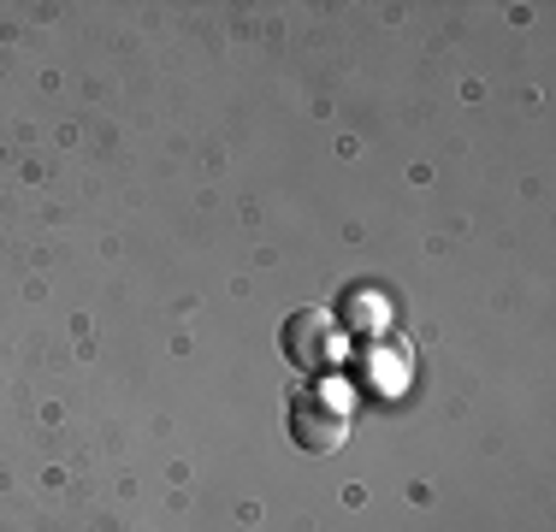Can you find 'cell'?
<instances>
[{"instance_id":"cell-1","label":"cell","mask_w":556,"mask_h":532,"mask_svg":"<svg viewBox=\"0 0 556 532\" xmlns=\"http://www.w3.org/2000/svg\"><path fill=\"white\" fill-rule=\"evenodd\" d=\"M285 426H290V438H296L302 449L332 456V449H343V438H350V408L332 403V384H308V391L290 396Z\"/></svg>"},{"instance_id":"cell-2","label":"cell","mask_w":556,"mask_h":532,"mask_svg":"<svg viewBox=\"0 0 556 532\" xmlns=\"http://www.w3.org/2000/svg\"><path fill=\"white\" fill-rule=\"evenodd\" d=\"M278 343H285L290 367L326 372V367H338V355H343V326H338V314H326V308H296L285 319V331H278Z\"/></svg>"},{"instance_id":"cell-3","label":"cell","mask_w":556,"mask_h":532,"mask_svg":"<svg viewBox=\"0 0 556 532\" xmlns=\"http://www.w3.org/2000/svg\"><path fill=\"white\" fill-rule=\"evenodd\" d=\"M386 319H391V308L374 296V290H355V296L343 302L338 326H343V331H355V338H379V331H386Z\"/></svg>"}]
</instances>
